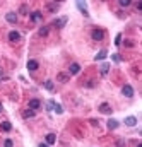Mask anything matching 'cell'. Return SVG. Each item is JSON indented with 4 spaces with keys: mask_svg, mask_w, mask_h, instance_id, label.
<instances>
[{
    "mask_svg": "<svg viewBox=\"0 0 142 147\" xmlns=\"http://www.w3.org/2000/svg\"><path fill=\"white\" fill-rule=\"evenodd\" d=\"M91 38H93L94 41H101V39L105 38V33H103L101 29H94V31L91 33Z\"/></svg>",
    "mask_w": 142,
    "mask_h": 147,
    "instance_id": "1",
    "label": "cell"
},
{
    "mask_svg": "<svg viewBox=\"0 0 142 147\" xmlns=\"http://www.w3.org/2000/svg\"><path fill=\"white\" fill-rule=\"evenodd\" d=\"M122 94H123V96H127V98H132V96H134V87H132V86H129V84H127V86H123Z\"/></svg>",
    "mask_w": 142,
    "mask_h": 147,
    "instance_id": "2",
    "label": "cell"
},
{
    "mask_svg": "<svg viewBox=\"0 0 142 147\" xmlns=\"http://www.w3.org/2000/svg\"><path fill=\"white\" fill-rule=\"evenodd\" d=\"M67 21H69V19L63 15V17H60V19H55V21H53V26L60 29V27H63V26H65V22H67Z\"/></svg>",
    "mask_w": 142,
    "mask_h": 147,
    "instance_id": "3",
    "label": "cell"
},
{
    "mask_svg": "<svg viewBox=\"0 0 142 147\" xmlns=\"http://www.w3.org/2000/svg\"><path fill=\"white\" fill-rule=\"evenodd\" d=\"M9 39H10L12 43H19V41H21V34H19L17 31H10V33H9Z\"/></svg>",
    "mask_w": 142,
    "mask_h": 147,
    "instance_id": "4",
    "label": "cell"
},
{
    "mask_svg": "<svg viewBox=\"0 0 142 147\" xmlns=\"http://www.w3.org/2000/svg\"><path fill=\"white\" fill-rule=\"evenodd\" d=\"M81 72V65L79 63H72L70 67H69V75H75V74H79Z\"/></svg>",
    "mask_w": 142,
    "mask_h": 147,
    "instance_id": "5",
    "label": "cell"
},
{
    "mask_svg": "<svg viewBox=\"0 0 142 147\" xmlns=\"http://www.w3.org/2000/svg\"><path fill=\"white\" fill-rule=\"evenodd\" d=\"M99 111H101L103 115H111V111H113V110H111V106H110L108 103H103V104L99 106Z\"/></svg>",
    "mask_w": 142,
    "mask_h": 147,
    "instance_id": "6",
    "label": "cell"
},
{
    "mask_svg": "<svg viewBox=\"0 0 142 147\" xmlns=\"http://www.w3.org/2000/svg\"><path fill=\"white\" fill-rule=\"evenodd\" d=\"M58 9H60V5H58L57 2H48V3H46V10H48V12H57Z\"/></svg>",
    "mask_w": 142,
    "mask_h": 147,
    "instance_id": "7",
    "label": "cell"
},
{
    "mask_svg": "<svg viewBox=\"0 0 142 147\" xmlns=\"http://www.w3.org/2000/svg\"><path fill=\"white\" fill-rule=\"evenodd\" d=\"M5 19H7V22L15 24V22H17V14H15V12H9V14H5Z\"/></svg>",
    "mask_w": 142,
    "mask_h": 147,
    "instance_id": "8",
    "label": "cell"
},
{
    "mask_svg": "<svg viewBox=\"0 0 142 147\" xmlns=\"http://www.w3.org/2000/svg\"><path fill=\"white\" fill-rule=\"evenodd\" d=\"M27 106H29V110H34V111H36V110L41 106V101H39V99H31Z\"/></svg>",
    "mask_w": 142,
    "mask_h": 147,
    "instance_id": "9",
    "label": "cell"
},
{
    "mask_svg": "<svg viewBox=\"0 0 142 147\" xmlns=\"http://www.w3.org/2000/svg\"><path fill=\"white\" fill-rule=\"evenodd\" d=\"M75 5H77V9L81 10V14H82V15H87V5H86L84 2H77Z\"/></svg>",
    "mask_w": 142,
    "mask_h": 147,
    "instance_id": "10",
    "label": "cell"
},
{
    "mask_svg": "<svg viewBox=\"0 0 142 147\" xmlns=\"http://www.w3.org/2000/svg\"><path fill=\"white\" fill-rule=\"evenodd\" d=\"M125 125L127 127H135L137 125V118L135 116H127L125 118Z\"/></svg>",
    "mask_w": 142,
    "mask_h": 147,
    "instance_id": "11",
    "label": "cell"
},
{
    "mask_svg": "<svg viewBox=\"0 0 142 147\" xmlns=\"http://www.w3.org/2000/svg\"><path fill=\"white\" fill-rule=\"evenodd\" d=\"M31 21H33V22H41V21H43L41 12H33V14H31Z\"/></svg>",
    "mask_w": 142,
    "mask_h": 147,
    "instance_id": "12",
    "label": "cell"
},
{
    "mask_svg": "<svg viewBox=\"0 0 142 147\" xmlns=\"http://www.w3.org/2000/svg\"><path fill=\"white\" fill-rule=\"evenodd\" d=\"M106 57H108V53H106V50H101V51H99V53H98V55L94 57V60H96V62H99V60H105Z\"/></svg>",
    "mask_w": 142,
    "mask_h": 147,
    "instance_id": "13",
    "label": "cell"
},
{
    "mask_svg": "<svg viewBox=\"0 0 142 147\" xmlns=\"http://www.w3.org/2000/svg\"><path fill=\"white\" fill-rule=\"evenodd\" d=\"M36 69H38V62H36V60H29V62H27V70L33 72V70H36Z\"/></svg>",
    "mask_w": 142,
    "mask_h": 147,
    "instance_id": "14",
    "label": "cell"
},
{
    "mask_svg": "<svg viewBox=\"0 0 142 147\" xmlns=\"http://www.w3.org/2000/svg\"><path fill=\"white\" fill-rule=\"evenodd\" d=\"M55 140H57L55 134H48V135H46V144H48V146H53V144H55Z\"/></svg>",
    "mask_w": 142,
    "mask_h": 147,
    "instance_id": "15",
    "label": "cell"
},
{
    "mask_svg": "<svg viewBox=\"0 0 142 147\" xmlns=\"http://www.w3.org/2000/svg\"><path fill=\"white\" fill-rule=\"evenodd\" d=\"M48 33H50V29H48L46 26H43V27H39V31H38V34H39L41 38H45V36H48Z\"/></svg>",
    "mask_w": 142,
    "mask_h": 147,
    "instance_id": "16",
    "label": "cell"
},
{
    "mask_svg": "<svg viewBox=\"0 0 142 147\" xmlns=\"http://www.w3.org/2000/svg\"><path fill=\"white\" fill-rule=\"evenodd\" d=\"M57 79H58V80H60V82H62V84H65V82H67V80H69V74H63V72H60V74H58V77H57Z\"/></svg>",
    "mask_w": 142,
    "mask_h": 147,
    "instance_id": "17",
    "label": "cell"
},
{
    "mask_svg": "<svg viewBox=\"0 0 142 147\" xmlns=\"http://www.w3.org/2000/svg\"><path fill=\"white\" fill-rule=\"evenodd\" d=\"M34 115H36V111H34V110H26V111L22 113V116H24V118H34Z\"/></svg>",
    "mask_w": 142,
    "mask_h": 147,
    "instance_id": "18",
    "label": "cell"
},
{
    "mask_svg": "<svg viewBox=\"0 0 142 147\" xmlns=\"http://www.w3.org/2000/svg\"><path fill=\"white\" fill-rule=\"evenodd\" d=\"M117 127H118V122L117 120H108V128L110 130H115Z\"/></svg>",
    "mask_w": 142,
    "mask_h": 147,
    "instance_id": "19",
    "label": "cell"
},
{
    "mask_svg": "<svg viewBox=\"0 0 142 147\" xmlns=\"http://www.w3.org/2000/svg\"><path fill=\"white\" fill-rule=\"evenodd\" d=\"M108 70H110V65L108 63H101V75H106Z\"/></svg>",
    "mask_w": 142,
    "mask_h": 147,
    "instance_id": "20",
    "label": "cell"
},
{
    "mask_svg": "<svg viewBox=\"0 0 142 147\" xmlns=\"http://www.w3.org/2000/svg\"><path fill=\"white\" fill-rule=\"evenodd\" d=\"M2 130H5V132L12 130V125H10V122H2Z\"/></svg>",
    "mask_w": 142,
    "mask_h": 147,
    "instance_id": "21",
    "label": "cell"
},
{
    "mask_svg": "<svg viewBox=\"0 0 142 147\" xmlns=\"http://www.w3.org/2000/svg\"><path fill=\"white\" fill-rule=\"evenodd\" d=\"M53 110H55V113H57V115H62V113H63V108H62V104H57V103H55Z\"/></svg>",
    "mask_w": 142,
    "mask_h": 147,
    "instance_id": "22",
    "label": "cell"
},
{
    "mask_svg": "<svg viewBox=\"0 0 142 147\" xmlns=\"http://www.w3.org/2000/svg\"><path fill=\"white\" fill-rule=\"evenodd\" d=\"M45 89L53 91V82H51V80H45Z\"/></svg>",
    "mask_w": 142,
    "mask_h": 147,
    "instance_id": "23",
    "label": "cell"
},
{
    "mask_svg": "<svg viewBox=\"0 0 142 147\" xmlns=\"http://www.w3.org/2000/svg\"><path fill=\"white\" fill-rule=\"evenodd\" d=\"M53 106H55V101H53V99H50V101L46 103V110H48V111H51V110H53Z\"/></svg>",
    "mask_w": 142,
    "mask_h": 147,
    "instance_id": "24",
    "label": "cell"
},
{
    "mask_svg": "<svg viewBox=\"0 0 142 147\" xmlns=\"http://www.w3.org/2000/svg\"><path fill=\"white\" fill-rule=\"evenodd\" d=\"M12 146H14V142H12L10 139H7V140L3 142V147H12Z\"/></svg>",
    "mask_w": 142,
    "mask_h": 147,
    "instance_id": "25",
    "label": "cell"
},
{
    "mask_svg": "<svg viewBox=\"0 0 142 147\" xmlns=\"http://www.w3.org/2000/svg\"><path fill=\"white\" fill-rule=\"evenodd\" d=\"M120 5H122V7H129L130 2H129V0H120Z\"/></svg>",
    "mask_w": 142,
    "mask_h": 147,
    "instance_id": "26",
    "label": "cell"
},
{
    "mask_svg": "<svg viewBox=\"0 0 142 147\" xmlns=\"http://www.w3.org/2000/svg\"><path fill=\"white\" fill-rule=\"evenodd\" d=\"M122 43V34H118L117 38H115V45H120Z\"/></svg>",
    "mask_w": 142,
    "mask_h": 147,
    "instance_id": "27",
    "label": "cell"
},
{
    "mask_svg": "<svg viewBox=\"0 0 142 147\" xmlns=\"http://www.w3.org/2000/svg\"><path fill=\"white\" fill-rule=\"evenodd\" d=\"M21 14H27V7L26 5H21Z\"/></svg>",
    "mask_w": 142,
    "mask_h": 147,
    "instance_id": "28",
    "label": "cell"
},
{
    "mask_svg": "<svg viewBox=\"0 0 142 147\" xmlns=\"http://www.w3.org/2000/svg\"><path fill=\"white\" fill-rule=\"evenodd\" d=\"M113 62H117V63H118V62H120V57H118V55H113Z\"/></svg>",
    "mask_w": 142,
    "mask_h": 147,
    "instance_id": "29",
    "label": "cell"
},
{
    "mask_svg": "<svg viewBox=\"0 0 142 147\" xmlns=\"http://www.w3.org/2000/svg\"><path fill=\"white\" fill-rule=\"evenodd\" d=\"M117 146H118V147H123V146H125V142H123V140H118V142H117Z\"/></svg>",
    "mask_w": 142,
    "mask_h": 147,
    "instance_id": "30",
    "label": "cell"
},
{
    "mask_svg": "<svg viewBox=\"0 0 142 147\" xmlns=\"http://www.w3.org/2000/svg\"><path fill=\"white\" fill-rule=\"evenodd\" d=\"M3 79H5V77H3V70L0 69V80H3Z\"/></svg>",
    "mask_w": 142,
    "mask_h": 147,
    "instance_id": "31",
    "label": "cell"
},
{
    "mask_svg": "<svg viewBox=\"0 0 142 147\" xmlns=\"http://www.w3.org/2000/svg\"><path fill=\"white\" fill-rule=\"evenodd\" d=\"M38 147H50V146H48V144H39Z\"/></svg>",
    "mask_w": 142,
    "mask_h": 147,
    "instance_id": "32",
    "label": "cell"
},
{
    "mask_svg": "<svg viewBox=\"0 0 142 147\" xmlns=\"http://www.w3.org/2000/svg\"><path fill=\"white\" fill-rule=\"evenodd\" d=\"M0 111H2V103H0Z\"/></svg>",
    "mask_w": 142,
    "mask_h": 147,
    "instance_id": "33",
    "label": "cell"
},
{
    "mask_svg": "<svg viewBox=\"0 0 142 147\" xmlns=\"http://www.w3.org/2000/svg\"><path fill=\"white\" fill-rule=\"evenodd\" d=\"M137 147H142V144H139V146H137Z\"/></svg>",
    "mask_w": 142,
    "mask_h": 147,
    "instance_id": "34",
    "label": "cell"
}]
</instances>
